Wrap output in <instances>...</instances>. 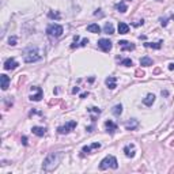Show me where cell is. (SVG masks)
Masks as SVG:
<instances>
[{"instance_id": "obj_24", "label": "cell", "mask_w": 174, "mask_h": 174, "mask_svg": "<svg viewBox=\"0 0 174 174\" xmlns=\"http://www.w3.org/2000/svg\"><path fill=\"white\" fill-rule=\"evenodd\" d=\"M121 65L130 67V65H132V60H130V59H124V60H121Z\"/></svg>"}, {"instance_id": "obj_29", "label": "cell", "mask_w": 174, "mask_h": 174, "mask_svg": "<svg viewBox=\"0 0 174 174\" xmlns=\"http://www.w3.org/2000/svg\"><path fill=\"white\" fill-rule=\"evenodd\" d=\"M136 75H137V76H139V78H140V76H143V75H144V74H143V72H140V71H136Z\"/></svg>"}, {"instance_id": "obj_25", "label": "cell", "mask_w": 174, "mask_h": 174, "mask_svg": "<svg viewBox=\"0 0 174 174\" xmlns=\"http://www.w3.org/2000/svg\"><path fill=\"white\" fill-rule=\"evenodd\" d=\"M48 16H49V18H52V19H53V18L60 19V14L59 12H52V11H50V12L48 14Z\"/></svg>"}, {"instance_id": "obj_14", "label": "cell", "mask_w": 174, "mask_h": 174, "mask_svg": "<svg viewBox=\"0 0 174 174\" xmlns=\"http://www.w3.org/2000/svg\"><path fill=\"white\" fill-rule=\"evenodd\" d=\"M0 80H2V89L7 90L8 85H10V78H8L5 74H3V75H0Z\"/></svg>"}, {"instance_id": "obj_5", "label": "cell", "mask_w": 174, "mask_h": 174, "mask_svg": "<svg viewBox=\"0 0 174 174\" xmlns=\"http://www.w3.org/2000/svg\"><path fill=\"white\" fill-rule=\"evenodd\" d=\"M98 48L103 52H109L110 49H112V41H109V40H106V38H101L99 41H98Z\"/></svg>"}, {"instance_id": "obj_15", "label": "cell", "mask_w": 174, "mask_h": 174, "mask_svg": "<svg viewBox=\"0 0 174 174\" xmlns=\"http://www.w3.org/2000/svg\"><path fill=\"white\" fill-rule=\"evenodd\" d=\"M154 102H155V95L154 94H147V97L143 99V103L146 106H151Z\"/></svg>"}, {"instance_id": "obj_2", "label": "cell", "mask_w": 174, "mask_h": 174, "mask_svg": "<svg viewBox=\"0 0 174 174\" xmlns=\"http://www.w3.org/2000/svg\"><path fill=\"white\" fill-rule=\"evenodd\" d=\"M23 59H25L26 63H34L41 59V54H40L37 48H29L25 52V57H23Z\"/></svg>"}, {"instance_id": "obj_3", "label": "cell", "mask_w": 174, "mask_h": 174, "mask_svg": "<svg viewBox=\"0 0 174 174\" xmlns=\"http://www.w3.org/2000/svg\"><path fill=\"white\" fill-rule=\"evenodd\" d=\"M108 167H112V169H117L118 167L117 159H116L113 155H108L106 158H103L102 161H101V165H99L101 170H106Z\"/></svg>"}, {"instance_id": "obj_21", "label": "cell", "mask_w": 174, "mask_h": 174, "mask_svg": "<svg viewBox=\"0 0 174 174\" xmlns=\"http://www.w3.org/2000/svg\"><path fill=\"white\" fill-rule=\"evenodd\" d=\"M116 8H117L120 12H127V10H128V7H127V4L124 2H120L118 4H116Z\"/></svg>"}, {"instance_id": "obj_19", "label": "cell", "mask_w": 174, "mask_h": 174, "mask_svg": "<svg viewBox=\"0 0 174 174\" xmlns=\"http://www.w3.org/2000/svg\"><path fill=\"white\" fill-rule=\"evenodd\" d=\"M87 30H89L90 33H99V31H101V27L97 25V23H91V25L87 26Z\"/></svg>"}, {"instance_id": "obj_20", "label": "cell", "mask_w": 174, "mask_h": 174, "mask_svg": "<svg viewBox=\"0 0 174 174\" xmlns=\"http://www.w3.org/2000/svg\"><path fill=\"white\" fill-rule=\"evenodd\" d=\"M103 31H105L106 34H113L114 33V27H113V25L110 22H108L105 25V27H103Z\"/></svg>"}, {"instance_id": "obj_31", "label": "cell", "mask_w": 174, "mask_h": 174, "mask_svg": "<svg viewBox=\"0 0 174 174\" xmlns=\"http://www.w3.org/2000/svg\"><path fill=\"white\" fill-rule=\"evenodd\" d=\"M169 69H174V63H172V64H169Z\"/></svg>"}, {"instance_id": "obj_23", "label": "cell", "mask_w": 174, "mask_h": 174, "mask_svg": "<svg viewBox=\"0 0 174 174\" xmlns=\"http://www.w3.org/2000/svg\"><path fill=\"white\" fill-rule=\"evenodd\" d=\"M161 44H162V41L161 42H156V44H152V42H146V44H144V45H146L147 46V48H154V49H159V48H161Z\"/></svg>"}, {"instance_id": "obj_27", "label": "cell", "mask_w": 174, "mask_h": 174, "mask_svg": "<svg viewBox=\"0 0 174 174\" xmlns=\"http://www.w3.org/2000/svg\"><path fill=\"white\" fill-rule=\"evenodd\" d=\"M91 150H92L91 146H85V147H83V152H86V154H89Z\"/></svg>"}, {"instance_id": "obj_6", "label": "cell", "mask_w": 174, "mask_h": 174, "mask_svg": "<svg viewBox=\"0 0 174 174\" xmlns=\"http://www.w3.org/2000/svg\"><path fill=\"white\" fill-rule=\"evenodd\" d=\"M76 127V121H69L68 124H65L64 127H59L57 130H59V133H61V135H64V133H68L69 130H72Z\"/></svg>"}, {"instance_id": "obj_4", "label": "cell", "mask_w": 174, "mask_h": 174, "mask_svg": "<svg viewBox=\"0 0 174 174\" xmlns=\"http://www.w3.org/2000/svg\"><path fill=\"white\" fill-rule=\"evenodd\" d=\"M63 26L60 25H56V23H53V25H49L48 29H46V34H48L49 37H54V38H57V37H60L63 34Z\"/></svg>"}, {"instance_id": "obj_7", "label": "cell", "mask_w": 174, "mask_h": 174, "mask_svg": "<svg viewBox=\"0 0 174 174\" xmlns=\"http://www.w3.org/2000/svg\"><path fill=\"white\" fill-rule=\"evenodd\" d=\"M18 61H16L15 59H8L5 60L4 63V69H7V71H10V69H15L16 67H18Z\"/></svg>"}, {"instance_id": "obj_12", "label": "cell", "mask_w": 174, "mask_h": 174, "mask_svg": "<svg viewBox=\"0 0 174 174\" xmlns=\"http://www.w3.org/2000/svg\"><path fill=\"white\" fill-rule=\"evenodd\" d=\"M139 127V121L137 120H135V118H132L130 121H128V123H125V128L128 129V130H133V129H136Z\"/></svg>"}, {"instance_id": "obj_16", "label": "cell", "mask_w": 174, "mask_h": 174, "mask_svg": "<svg viewBox=\"0 0 174 174\" xmlns=\"http://www.w3.org/2000/svg\"><path fill=\"white\" fill-rule=\"evenodd\" d=\"M140 65L143 67H150V65H154V60L150 59L148 56H144L140 59Z\"/></svg>"}, {"instance_id": "obj_11", "label": "cell", "mask_w": 174, "mask_h": 174, "mask_svg": "<svg viewBox=\"0 0 174 174\" xmlns=\"http://www.w3.org/2000/svg\"><path fill=\"white\" fill-rule=\"evenodd\" d=\"M34 90L37 91V94H31L30 95V99L31 101H41V98H42V90L40 89V87H37V86H34Z\"/></svg>"}, {"instance_id": "obj_13", "label": "cell", "mask_w": 174, "mask_h": 174, "mask_svg": "<svg viewBox=\"0 0 174 174\" xmlns=\"http://www.w3.org/2000/svg\"><path fill=\"white\" fill-rule=\"evenodd\" d=\"M105 127H106V129H108V132H110L113 135V133L116 132V130H117V125H116L114 123H113L112 120H108L105 123Z\"/></svg>"}, {"instance_id": "obj_8", "label": "cell", "mask_w": 174, "mask_h": 174, "mask_svg": "<svg viewBox=\"0 0 174 174\" xmlns=\"http://www.w3.org/2000/svg\"><path fill=\"white\" fill-rule=\"evenodd\" d=\"M118 45H120V48L123 49V50H133V49H135V45L129 41H120Z\"/></svg>"}, {"instance_id": "obj_1", "label": "cell", "mask_w": 174, "mask_h": 174, "mask_svg": "<svg viewBox=\"0 0 174 174\" xmlns=\"http://www.w3.org/2000/svg\"><path fill=\"white\" fill-rule=\"evenodd\" d=\"M61 152H50L48 156L45 158L42 165L44 172H53L57 166H59L60 161H61Z\"/></svg>"}, {"instance_id": "obj_18", "label": "cell", "mask_w": 174, "mask_h": 174, "mask_svg": "<svg viewBox=\"0 0 174 174\" xmlns=\"http://www.w3.org/2000/svg\"><path fill=\"white\" fill-rule=\"evenodd\" d=\"M31 130H33V133L34 135H37V136H44L45 135V132H46V129L42 128V127H33Z\"/></svg>"}, {"instance_id": "obj_22", "label": "cell", "mask_w": 174, "mask_h": 174, "mask_svg": "<svg viewBox=\"0 0 174 174\" xmlns=\"http://www.w3.org/2000/svg\"><path fill=\"white\" fill-rule=\"evenodd\" d=\"M112 113L114 116H120L121 113H123V106H121V105H116L114 108L112 109Z\"/></svg>"}, {"instance_id": "obj_30", "label": "cell", "mask_w": 174, "mask_h": 174, "mask_svg": "<svg viewBox=\"0 0 174 174\" xmlns=\"http://www.w3.org/2000/svg\"><path fill=\"white\" fill-rule=\"evenodd\" d=\"M87 95H89V92H83V94L80 95V98H85V97H87Z\"/></svg>"}, {"instance_id": "obj_28", "label": "cell", "mask_w": 174, "mask_h": 174, "mask_svg": "<svg viewBox=\"0 0 174 174\" xmlns=\"http://www.w3.org/2000/svg\"><path fill=\"white\" fill-rule=\"evenodd\" d=\"M22 141H23L25 146H27V137H26V136H23V137H22Z\"/></svg>"}, {"instance_id": "obj_9", "label": "cell", "mask_w": 174, "mask_h": 174, "mask_svg": "<svg viewBox=\"0 0 174 174\" xmlns=\"http://www.w3.org/2000/svg\"><path fill=\"white\" fill-rule=\"evenodd\" d=\"M124 152L128 158H133L135 156V146L133 144H128V146L124 147Z\"/></svg>"}, {"instance_id": "obj_26", "label": "cell", "mask_w": 174, "mask_h": 174, "mask_svg": "<svg viewBox=\"0 0 174 174\" xmlns=\"http://www.w3.org/2000/svg\"><path fill=\"white\" fill-rule=\"evenodd\" d=\"M8 42H10L11 46L16 45V37H10V40H8Z\"/></svg>"}, {"instance_id": "obj_17", "label": "cell", "mask_w": 174, "mask_h": 174, "mask_svg": "<svg viewBox=\"0 0 174 174\" xmlns=\"http://www.w3.org/2000/svg\"><path fill=\"white\" fill-rule=\"evenodd\" d=\"M129 31V26L124 22H120L118 23V33L120 34H127Z\"/></svg>"}, {"instance_id": "obj_10", "label": "cell", "mask_w": 174, "mask_h": 174, "mask_svg": "<svg viewBox=\"0 0 174 174\" xmlns=\"http://www.w3.org/2000/svg\"><path fill=\"white\" fill-rule=\"evenodd\" d=\"M105 83H106V86H108L110 90H113V89L117 87V79H116L114 76H109L108 79L105 80Z\"/></svg>"}]
</instances>
